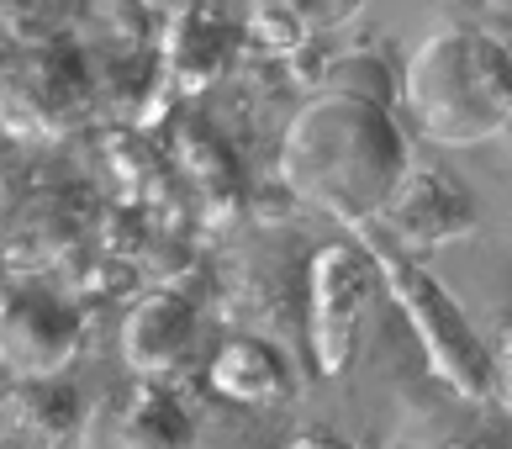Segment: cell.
Returning <instances> with one entry per match:
<instances>
[{
    "instance_id": "cell-5",
    "label": "cell",
    "mask_w": 512,
    "mask_h": 449,
    "mask_svg": "<svg viewBox=\"0 0 512 449\" xmlns=\"http://www.w3.org/2000/svg\"><path fill=\"white\" fill-rule=\"evenodd\" d=\"M85 344V312L80 302L37 275L0 280V370L16 381H48L64 376Z\"/></svg>"
},
{
    "instance_id": "cell-10",
    "label": "cell",
    "mask_w": 512,
    "mask_h": 449,
    "mask_svg": "<svg viewBox=\"0 0 512 449\" xmlns=\"http://www.w3.org/2000/svg\"><path fill=\"white\" fill-rule=\"evenodd\" d=\"M238 48H243V32L227 22V16L206 11V6H185V11H175V22L164 27L159 59H164L169 80L180 90H206L233 69Z\"/></svg>"
},
{
    "instance_id": "cell-11",
    "label": "cell",
    "mask_w": 512,
    "mask_h": 449,
    "mask_svg": "<svg viewBox=\"0 0 512 449\" xmlns=\"http://www.w3.org/2000/svg\"><path fill=\"white\" fill-rule=\"evenodd\" d=\"M212 386L243 407H270L291 397V360L270 339H233L212 360Z\"/></svg>"
},
{
    "instance_id": "cell-9",
    "label": "cell",
    "mask_w": 512,
    "mask_h": 449,
    "mask_svg": "<svg viewBox=\"0 0 512 449\" xmlns=\"http://www.w3.org/2000/svg\"><path fill=\"white\" fill-rule=\"evenodd\" d=\"M201 312L180 291H148L122 323V360L138 381H164L196 354Z\"/></svg>"
},
{
    "instance_id": "cell-4",
    "label": "cell",
    "mask_w": 512,
    "mask_h": 449,
    "mask_svg": "<svg viewBox=\"0 0 512 449\" xmlns=\"http://www.w3.org/2000/svg\"><path fill=\"white\" fill-rule=\"evenodd\" d=\"M96 111V74L69 37H16L0 53V127L16 138H64Z\"/></svg>"
},
{
    "instance_id": "cell-3",
    "label": "cell",
    "mask_w": 512,
    "mask_h": 449,
    "mask_svg": "<svg viewBox=\"0 0 512 449\" xmlns=\"http://www.w3.org/2000/svg\"><path fill=\"white\" fill-rule=\"evenodd\" d=\"M354 238L365 243V254L375 259V270H381V286L396 296V307L407 312V323H412L417 344L428 354L433 376H444L465 402H486L491 397V344L476 333L470 312L444 291L439 275L417 265V254L396 249L375 222L354 228Z\"/></svg>"
},
{
    "instance_id": "cell-7",
    "label": "cell",
    "mask_w": 512,
    "mask_h": 449,
    "mask_svg": "<svg viewBox=\"0 0 512 449\" xmlns=\"http://www.w3.org/2000/svg\"><path fill=\"white\" fill-rule=\"evenodd\" d=\"M476 222H481L476 201H470V191L449 170L412 164L407 180L396 185V196L386 201V212L375 217V228H381L396 249L428 254V249H449V243L470 238Z\"/></svg>"
},
{
    "instance_id": "cell-12",
    "label": "cell",
    "mask_w": 512,
    "mask_h": 449,
    "mask_svg": "<svg viewBox=\"0 0 512 449\" xmlns=\"http://www.w3.org/2000/svg\"><path fill=\"white\" fill-rule=\"evenodd\" d=\"M85 0H0V22L16 37H64Z\"/></svg>"
},
{
    "instance_id": "cell-14",
    "label": "cell",
    "mask_w": 512,
    "mask_h": 449,
    "mask_svg": "<svg viewBox=\"0 0 512 449\" xmlns=\"http://www.w3.org/2000/svg\"><path fill=\"white\" fill-rule=\"evenodd\" d=\"M491 397L512 413V328L497 339V349H491Z\"/></svg>"
},
{
    "instance_id": "cell-2",
    "label": "cell",
    "mask_w": 512,
    "mask_h": 449,
    "mask_svg": "<svg viewBox=\"0 0 512 449\" xmlns=\"http://www.w3.org/2000/svg\"><path fill=\"white\" fill-rule=\"evenodd\" d=\"M402 101L423 138L476 148L512 127V48L481 27H439L402 69Z\"/></svg>"
},
{
    "instance_id": "cell-13",
    "label": "cell",
    "mask_w": 512,
    "mask_h": 449,
    "mask_svg": "<svg viewBox=\"0 0 512 449\" xmlns=\"http://www.w3.org/2000/svg\"><path fill=\"white\" fill-rule=\"evenodd\" d=\"M328 90H349V96H365V101H381V106L396 101V85H391L386 64H381V59H370V53H354V59L338 64Z\"/></svg>"
},
{
    "instance_id": "cell-1",
    "label": "cell",
    "mask_w": 512,
    "mask_h": 449,
    "mask_svg": "<svg viewBox=\"0 0 512 449\" xmlns=\"http://www.w3.org/2000/svg\"><path fill=\"white\" fill-rule=\"evenodd\" d=\"M412 170V143L381 101L322 90L291 117L280 143V175L291 196L338 217L344 228H365L386 212L396 185Z\"/></svg>"
},
{
    "instance_id": "cell-8",
    "label": "cell",
    "mask_w": 512,
    "mask_h": 449,
    "mask_svg": "<svg viewBox=\"0 0 512 449\" xmlns=\"http://www.w3.org/2000/svg\"><path fill=\"white\" fill-rule=\"evenodd\" d=\"M80 449H196V418L169 386L138 381L80 418Z\"/></svg>"
},
{
    "instance_id": "cell-6",
    "label": "cell",
    "mask_w": 512,
    "mask_h": 449,
    "mask_svg": "<svg viewBox=\"0 0 512 449\" xmlns=\"http://www.w3.org/2000/svg\"><path fill=\"white\" fill-rule=\"evenodd\" d=\"M375 286H381V270L365 254V243H328V249L312 254V360L322 376H344L354 349H359V328H365V312L375 302Z\"/></svg>"
}]
</instances>
